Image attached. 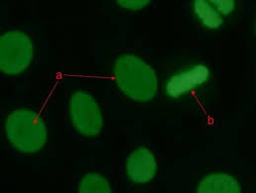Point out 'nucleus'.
Masks as SVG:
<instances>
[{
  "mask_svg": "<svg viewBox=\"0 0 256 193\" xmlns=\"http://www.w3.org/2000/svg\"><path fill=\"white\" fill-rule=\"evenodd\" d=\"M114 79L119 89L136 102L150 101L158 91V77L154 69L134 55L120 56L114 66Z\"/></svg>",
  "mask_w": 256,
  "mask_h": 193,
  "instance_id": "obj_1",
  "label": "nucleus"
},
{
  "mask_svg": "<svg viewBox=\"0 0 256 193\" xmlns=\"http://www.w3.org/2000/svg\"><path fill=\"white\" fill-rule=\"evenodd\" d=\"M4 131L10 144L23 154L39 152L48 139L43 119L29 109H18L12 112L5 121Z\"/></svg>",
  "mask_w": 256,
  "mask_h": 193,
  "instance_id": "obj_2",
  "label": "nucleus"
},
{
  "mask_svg": "<svg viewBox=\"0 0 256 193\" xmlns=\"http://www.w3.org/2000/svg\"><path fill=\"white\" fill-rule=\"evenodd\" d=\"M34 58L31 39L20 31H10L0 38V71L8 76L25 72Z\"/></svg>",
  "mask_w": 256,
  "mask_h": 193,
  "instance_id": "obj_3",
  "label": "nucleus"
},
{
  "mask_svg": "<svg viewBox=\"0 0 256 193\" xmlns=\"http://www.w3.org/2000/svg\"><path fill=\"white\" fill-rule=\"evenodd\" d=\"M70 117L74 129L86 137L98 136L103 127V116L95 98L86 91L74 92L70 100Z\"/></svg>",
  "mask_w": 256,
  "mask_h": 193,
  "instance_id": "obj_4",
  "label": "nucleus"
},
{
  "mask_svg": "<svg viewBox=\"0 0 256 193\" xmlns=\"http://www.w3.org/2000/svg\"><path fill=\"white\" fill-rule=\"evenodd\" d=\"M210 77V71L204 65H197L170 77L166 92L172 98H179L203 85Z\"/></svg>",
  "mask_w": 256,
  "mask_h": 193,
  "instance_id": "obj_5",
  "label": "nucleus"
},
{
  "mask_svg": "<svg viewBox=\"0 0 256 193\" xmlns=\"http://www.w3.org/2000/svg\"><path fill=\"white\" fill-rule=\"evenodd\" d=\"M158 162L156 156L146 148H138L127 158L126 173L134 183L144 184L150 182L154 178Z\"/></svg>",
  "mask_w": 256,
  "mask_h": 193,
  "instance_id": "obj_6",
  "label": "nucleus"
},
{
  "mask_svg": "<svg viewBox=\"0 0 256 193\" xmlns=\"http://www.w3.org/2000/svg\"><path fill=\"white\" fill-rule=\"evenodd\" d=\"M199 193H238L242 191L240 182L230 174L216 172L205 176L198 184Z\"/></svg>",
  "mask_w": 256,
  "mask_h": 193,
  "instance_id": "obj_7",
  "label": "nucleus"
},
{
  "mask_svg": "<svg viewBox=\"0 0 256 193\" xmlns=\"http://www.w3.org/2000/svg\"><path fill=\"white\" fill-rule=\"evenodd\" d=\"M194 12L202 24L209 29H218L224 23V15L218 11L214 0H196Z\"/></svg>",
  "mask_w": 256,
  "mask_h": 193,
  "instance_id": "obj_8",
  "label": "nucleus"
},
{
  "mask_svg": "<svg viewBox=\"0 0 256 193\" xmlns=\"http://www.w3.org/2000/svg\"><path fill=\"white\" fill-rule=\"evenodd\" d=\"M78 190L82 193H110L112 187L103 175L91 172L80 180Z\"/></svg>",
  "mask_w": 256,
  "mask_h": 193,
  "instance_id": "obj_9",
  "label": "nucleus"
},
{
  "mask_svg": "<svg viewBox=\"0 0 256 193\" xmlns=\"http://www.w3.org/2000/svg\"><path fill=\"white\" fill-rule=\"evenodd\" d=\"M150 1L148 0H118L117 1V3L121 7L132 11H136L144 8L150 4Z\"/></svg>",
  "mask_w": 256,
  "mask_h": 193,
  "instance_id": "obj_10",
  "label": "nucleus"
}]
</instances>
